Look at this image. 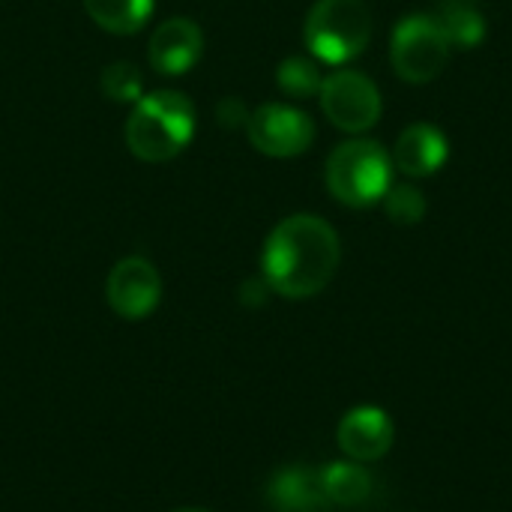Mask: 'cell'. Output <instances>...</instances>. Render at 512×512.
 I'll return each instance as SVG.
<instances>
[{
	"label": "cell",
	"instance_id": "8",
	"mask_svg": "<svg viewBox=\"0 0 512 512\" xmlns=\"http://www.w3.org/2000/svg\"><path fill=\"white\" fill-rule=\"evenodd\" d=\"M105 294H108V306L126 318V321H141L147 318L159 300H162V279L156 273V267L147 261V258H123L114 264L111 276H108V285H105Z\"/></svg>",
	"mask_w": 512,
	"mask_h": 512
},
{
	"label": "cell",
	"instance_id": "7",
	"mask_svg": "<svg viewBox=\"0 0 512 512\" xmlns=\"http://www.w3.org/2000/svg\"><path fill=\"white\" fill-rule=\"evenodd\" d=\"M246 135L252 147L273 159H291L312 147L315 123L306 111L282 102H267L255 108L246 120Z\"/></svg>",
	"mask_w": 512,
	"mask_h": 512
},
{
	"label": "cell",
	"instance_id": "4",
	"mask_svg": "<svg viewBox=\"0 0 512 512\" xmlns=\"http://www.w3.org/2000/svg\"><path fill=\"white\" fill-rule=\"evenodd\" d=\"M303 39L318 60L348 63L372 39V12L363 0H318L306 15Z\"/></svg>",
	"mask_w": 512,
	"mask_h": 512
},
{
	"label": "cell",
	"instance_id": "11",
	"mask_svg": "<svg viewBox=\"0 0 512 512\" xmlns=\"http://www.w3.org/2000/svg\"><path fill=\"white\" fill-rule=\"evenodd\" d=\"M267 507L270 512H330L333 504L324 492L321 471L309 465L279 468L267 483Z\"/></svg>",
	"mask_w": 512,
	"mask_h": 512
},
{
	"label": "cell",
	"instance_id": "3",
	"mask_svg": "<svg viewBox=\"0 0 512 512\" xmlns=\"http://www.w3.org/2000/svg\"><path fill=\"white\" fill-rule=\"evenodd\" d=\"M324 177L339 204L366 210L381 204L393 186V156L378 141H345L330 153Z\"/></svg>",
	"mask_w": 512,
	"mask_h": 512
},
{
	"label": "cell",
	"instance_id": "9",
	"mask_svg": "<svg viewBox=\"0 0 512 512\" xmlns=\"http://www.w3.org/2000/svg\"><path fill=\"white\" fill-rule=\"evenodd\" d=\"M204 51V33L192 18H168L162 21L147 45L150 66L159 75H186Z\"/></svg>",
	"mask_w": 512,
	"mask_h": 512
},
{
	"label": "cell",
	"instance_id": "19",
	"mask_svg": "<svg viewBox=\"0 0 512 512\" xmlns=\"http://www.w3.org/2000/svg\"><path fill=\"white\" fill-rule=\"evenodd\" d=\"M216 114H219V120H222V126H246V120H249V114H246V108H243V102L240 99H222L219 102V108H216Z\"/></svg>",
	"mask_w": 512,
	"mask_h": 512
},
{
	"label": "cell",
	"instance_id": "5",
	"mask_svg": "<svg viewBox=\"0 0 512 512\" xmlns=\"http://www.w3.org/2000/svg\"><path fill=\"white\" fill-rule=\"evenodd\" d=\"M450 42L438 30L435 18L429 12L408 15L396 24L390 36V63L399 78L411 84H429L435 81L447 63H450Z\"/></svg>",
	"mask_w": 512,
	"mask_h": 512
},
{
	"label": "cell",
	"instance_id": "15",
	"mask_svg": "<svg viewBox=\"0 0 512 512\" xmlns=\"http://www.w3.org/2000/svg\"><path fill=\"white\" fill-rule=\"evenodd\" d=\"M87 15L108 33H135L147 24L153 0H84Z\"/></svg>",
	"mask_w": 512,
	"mask_h": 512
},
{
	"label": "cell",
	"instance_id": "10",
	"mask_svg": "<svg viewBox=\"0 0 512 512\" xmlns=\"http://www.w3.org/2000/svg\"><path fill=\"white\" fill-rule=\"evenodd\" d=\"M336 441L348 459L378 462L390 453V447L396 441V429H393V420L381 408L363 405V408H354L342 417Z\"/></svg>",
	"mask_w": 512,
	"mask_h": 512
},
{
	"label": "cell",
	"instance_id": "12",
	"mask_svg": "<svg viewBox=\"0 0 512 512\" xmlns=\"http://www.w3.org/2000/svg\"><path fill=\"white\" fill-rule=\"evenodd\" d=\"M450 159L447 135L432 123H411L393 150V165L408 177H432Z\"/></svg>",
	"mask_w": 512,
	"mask_h": 512
},
{
	"label": "cell",
	"instance_id": "14",
	"mask_svg": "<svg viewBox=\"0 0 512 512\" xmlns=\"http://www.w3.org/2000/svg\"><path fill=\"white\" fill-rule=\"evenodd\" d=\"M321 483L333 507H360L372 498V474L363 462H330L321 468Z\"/></svg>",
	"mask_w": 512,
	"mask_h": 512
},
{
	"label": "cell",
	"instance_id": "13",
	"mask_svg": "<svg viewBox=\"0 0 512 512\" xmlns=\"http://www.w3.org/2000/svg\"><path fill=\"white\" fill-rule=\"evenodd\" d=\"M429 15L447 36L450 48H477L486 39V18L471 0H441Z\"/></svg>",
	"mask_w": 512,
	"mask_h": 512
},
{
	"label": "cell",
	"instance_id": "16",
	"mask_svg": "<svg viewBox=\"0 0 512 512\" xmlns=\"http://www.w3.org/2000/svg\"><path fill=\"white\" fill-rule=\"evenodd\" d=\"M276 84H279L282 93H288L294 99H309V96L321 93L324 78H321L315 60H309V57H288L276 69Z\"/></svg>",
	"mask_w": 512,
	"mask_h": 512
},
{
	"label": "cell",
	"instance_id": "6",
	"mask_svg": "<svg viewBox=\"0 0 512 512\" xmlns=\"http://www.w3.org/2000/svg\"><path fill=\"white\" fill-rule=\"evenodd\" d=\"M321 108L342 132H366L381 120V93L372 78L354 69H339L321 84Z\"/></svg>",
	"mask_w": 512,
	"mask_h": 512
},
{
	"label": "cell",
	"instance_id": "2",
	"mask_svg": "<svg viewBox=\"0 0 512 512\" xmlns=\"http://www.w3.org/2000/svg\"><path fill=\"white\" fill-rule=\"evenodd\" d=\"M195 135V105L180 90L141 96L126 120V147L141 162H168L189 147Z\"/></svg>",
	"mask_w": 512,
	"mask_h": 512
},
{
	"label": "cell",
	"instance_id": "20",
	"mask_svg": "<svg viewBox=\"0 0 512 512\" xmlns=\"http://www.w3.org/2000/svg\"><path fill=\"white\" fill-rule=\"evenodd\" d=\"M174 512H207V510H174Z\"/></svg>",
	"mask_w": 512,
	"mask_h": 512
},
{
	"label": "cell",
	"instance_id": "18",
	"mask_svg": "<svg viewBox=\"0 0 512 512\" xmlns=\"http://www.w3.org/2000/svg\"><path fill=\"white\" fill-rule=\"evenodd\" d=\"M384 210L396 225H417L426 216V198L411 183H396L384 195Z\"/></svg>",
	"mask_w": 512,
	"mask_h": 512
},
{
	"label": "cell",
	"instance_id": "1",
	"mask_svg": "<svg viewBox=\"0 0 512 512\" xmlns=\"http://www.w3.org/2000/svg\"><path fill=\"white\" fill-rule=\"evenodd\" d=\"M342 261L339 234L330 222L312 213H297L282 219L261 255V273L270 291L288 300H306L321 294Z\"/></svg>",
	"mask_w": 512,
	"mask_h": 512
},
{
	"label": "cell",
	"instance_id": "17",
	"mask_svg": "<svg viewBox=\"0 0 512 512\" xmlns=\"http://www.w3.org/2000/svg\"><path fill=\"white\" fill-rule=\"evenodd\" d=\"M99 87L111 102H138L144 96V78L138 66L129 60H117L105 66L99 75Z\"/></svg>",
	"mask_w": 512,
	"mask_h": 512
}]
</instances>
